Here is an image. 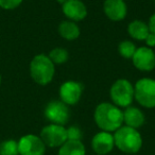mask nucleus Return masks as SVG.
Listing matches in <instances>:
<instances>
[{
	"instance_id": "20",
	"label": "nucleus",
	"mask_w": 155,
	"mask_h": 155,
	"mask_svg": "<svg viewBox=\"0 0 155 155\" xmlns=\"http://www.w3.org/2000/svg\"><path fill=\"white\" fill-rule=\"evenodd\" d=\"M136 49H137V48H136L135 44H134L133 41H129V39H125V41H121L118 46L119 54H120L122 58H127V60H129V58L132 60Z\"/></svg>"
},
{
	"instance_id": "7",
	"label": "nucleus",
	"mask_w": 155,
	"mask_h": 155,
	"mask_svg": "<svg viewBox=\"0 0 155 155\" xmlns=\"http://www.w3.org/2000/svg\"><path fill=\"white\" fill-rule=\"evenodd\" d=\"M44 115L50 123L65 127L70 118V110L69 106L61 100H52L46 105Z\"/></svg>"
},
{
	"instance_id": "15",
	"label": "nucleus",
	"mask_w": 155,
	"mask_h": 155,
	"mask_svg": "<svg viewBox=\"0 0 155 155\" xmlns=\"http://www.w3.org/2000/svg\"><path fill=\"white\" fill-rule=\"evenodd\" d=\"M127 33L135 41H144L146 37L150 33V29H149V26L147 22L139 19H136L129 24V26H127Z\"/></svg>"
},
{
	"instance_id": "12",
	"label": "nucleus",
	"mask_w": 155,
	"mask_h": 155,
	"mask_svg": "<svg viewBox=\"0 0 155 155\" xmlns=\"http://www.w3.org/2000/svg\"><path fill=\"white\" fill-rule=\"evenodd\" d=\"M64 15L71 21H81L87 16V8L81 0H67L62 5Z\"/></svg>"
},
{
	"instance_id": "6",
	"label": "nucleus",
	"mask_w": 155,
	"mask_h": 155,
	"mask_svg": "<svg viewBox=\"0 0 155 155\" xmlns=\"http://www.w3.org/2000/svg\"><path fill=\"white\" fill-rule=\"evenodd\" d=\"M39 137L48 148H60L62 144L67 141V130L64 125L50 124L41 129Z\"/></svg>"
},
{
	"instance_id": "8",
	"label": "nucleus",
	"mask_w": 155,
	"mask_h": 155,
	"mask_svg": "<svg viewBox=\"0 0 155 155\" xmlns=\"http://www.w3.org/2000/svg\"><path fill=\"white\" fill-rule=\"evenodd\" d=\"M19 155H45L46 146L41 138L34 134H27L18 140Z\"/></svg>"
},
{
	"instance_id": "27",
	"label": "nucleus",
	"mask_w": 155,
	"mask_h": 155,
	"mask_svg": "<svg viewBox=\"0 0 155 155\" xmlns=\"http://www.w3.org/2000/svg\"><path fill=\"white\" fill-rule=\"evenodd\" d=\"M154 3H155V0H154Z\"/></svg>"
},
{
	"instance_id": "17",
	"label": "nucleus",
	"mask_w": 155,
	"mask_h": 155,
	"mask_svg": "<svg viewBox=\"0 0 155 155\" xmlns=\"http://www.w3.org/2000/svg\"><path fill=\"white\" fill-rule=\"evenodd\" d=\"M58 155H86V149L81 140H67L58 148Z\"/></svg>"
},
{
	"instance_id": "5",
	"label": "nucleus",
	"mask_w": 155,
	"mask_h": 155,
	"mask_svg": "<svg viewBox=\"0 0 155 155\" xmlns=\"http://www.w3.org/2000/svg\"><path fill=\"white\" fill-rule=\"evenodd\" d=\"M134 99L146 108L155 107V80L142 78L134 85Z\"/></svg>"
},
{
	"instance_id": "3",
	"label": "nucleus",
	"mask_w": 155,
	"mask_h": 155,
	"mask_svg": "<svg viewBox=\"0 0 155 155\" xmlns=\"http://www.w3.org/2000/svg\"><path fill=\"white\" fill-rule=\"evenodd\" d=\"M30 75L36 84L45 86L52 82L55 73V67L49 56L37 54L30 63Z\"/></svg>"
},
{
	"instance_id": "11",
	"label": "nucleus",
	"mask_w": 155,
	"mask_h": 155,
	"mask_svg": "<svg viewBox=\"0 0 155 155\" xmlns=\"http://www.w3.org/2000/svg\"><path fill=\"white\" fill-rule=\"evenodd\" d=\"M115 148L114 135L110 132L100 131L91 139V149L97 155H107Z\"/></svg>"
},
{
	"instance_id": "25",
	"label": "nucleus",
	"mask_w": 155,
	"mask_h": 155,
	"mask_svg": "<svg viewBox=\"0 0 155 155\" xmlns=\"http://www.w3.org/2000/svg\"><path fill=\"white\" fill-rule=\"evenodd\" d=\"M56 1H58V2L60 3V5H64L65 2H66L67 0H56Z\"/></svg>"
},
{
	"instance_id": "28",
	"label": "nucleus",
	"mask_w": 155,
	"mask_h": 155,
	"mask_svg": "<svg viewBox=\"0 0 155 155\" xmlns=\"http://www.w3.org/2000/svg\"><path fill=\"white\" fill-rule=\"evenodd\" d=\"M96 155H97V154H96Z\"/></svg>"
},
{
	"instance_id": "26",
	"label": "nucleus",
	"mask_w": 155,
	"mask_h": 155,
	"mask_svg": "<svg viewBox=\"0 0 155 155\" xmlns=\"http://www.w3.org/2000/svg\"><path fill=\"white\" fill-rule=\"evenodd\" d=\"M0 84H1V74H0Z\"/></svg>"
},
{
	"instance_id": "24",
	"label": "nucleus",
	"mask_w": 155,
	"mask_h": 155,
	"mask_svg": "<svg viewBox=\"0 0 155 155\" xmlns=\"http://www.w3.org/2000/svg\"><path fill=\"white\" fill-rule=\"evenodd\" d=\"M148 26H149V29H150V32L155 34V13L150 17Z\"/></svg>"
},
{
	"instance_id": "1",
	"label": "nucleus",
	"mask_w": 155,
	"mask_h": 155,
	"mask_svg": "<svg viewBox=\"0 0 155 155\" xmlns=\"http://www.w3.org/2000/svg\"><path fill=\"white\" fill-rule=\"evenodd\" d=\"M94 120L101 131L114 133L123 124V112L120 107L110 102H102L97 105L94 113Z\"/></svg>"
},
{
	"instance_id": "16",
	"label": "nucleus",
	"mask_w": 155,
	"mask_h": 155,
	"mask_svg": "<svg viewBox=\"0 0 155 155\" xmlns=\"http://www.w3.org/2000/svg\"><path fill=\"white\" fill-rule=\"evenodd\" d=\"M58 34L66 41H75L80 36L81 30L77 22L71 20H64L58 25Z\"/></svg>"
},
{
	"instance_id": "13",
	"label": "nucleus",
	"mask_w": 155,
	"mask_h": 155,
	"mask_svg": "<svg viewBox=\"0 0 155 155\" xmlns=\"http://www.w3.org/2000/svg\"><path fill=\"white\" fill-rule=\"evenodd\" d=\"M103 11L106 17L113 21H121L127 17V7L124 0H105Z\"/></svg>"
},
{
	"instance_id": "10",
	"label": "nucleus",
	"mask_w": 155,
	"mask_h": 155,
	"mask_svg": "<svg viewBox=\"0 0 155 155\" xmlns=\"http://www.w3.org/2000/svg\"><path fill=\"white\" fill-rule=\"evenodd\" d=\"M132 61L136 69L143 72H149L155 68V52L152 48L147 46L139 47L136 49Z\"/></svg>"
},
{
	"instance_id": "14",
	"label": "nucleus",
	"mask_w": 155,
	"mask_h": 155,
	"mask_svg": "<svg viewBox=\"0 0 155 155\" xmlns=\"http://www.w3.org/2000/svg\"><path fill=\"white\" fill-rule=\"evenodd\" d=\"M146 122L143 112L135 106H129L123 110V123L124 125L133 129H140Z\"/></svg>"
},
{
	"instance_id": "22",
	"label": "nucleus",
	"mask_w": 155,
	"mask_h": 155,
	"mask_svg": "<svg viewBox=\"0 0 155 155\" xmlns=\"http://www.w3.org/2000/svg\"><path fill=\"white\" fill-rule=\"evenodd\" d=\"M22 3V0H0V8L3 10H15Z\"/></svg>"
},
{
	"instance_id": "2",
	"label": "nucleus",
	"mask_w": 155,
	"mask_h": 155,
	"mask_svg": "<svg viewBox=\"0 0 155 155\" xmlns=\"http://www.w3.org/2000/svg\"><path fill=\"white\" fill-rule=\"evenodd\" d=\"M115 147L125 154H136L142 147V137L139 131L122 125L114 132Z\"/></svg>"
},
{
	"instance_id": "19",
	"label": "nucleus",
	"mask_w": 155,
	"mask_h": 155,
	"mask_svg": "<svg viewBox=\"0 0 155 155\" xmlns=\"http://www.w3.org/2000/svg\"><path fill=\"white\" fill-rule=\"evenodd\" d=\"M0 155H19L18 142L14 139H7L0 142Z\"/></svg>"
},
{
	"instance_id": "21",
	"label": "nucleus",
	"mask_w": 155,
	"mask_h": 155,
	"mask_svg": "<svg viewBox=\"0 0 155 155\" xmlns=\"http://www.w3.org/2000/svg\"><path fill=\"white\" fill-rule=\"evenodd\" d=\"M67 130V139L68 140H81L83 138V132L78 125H71Z\"/></svg>"
},
{
	"instance_id": "18",
	"label": "nucleus",
	"mask_w": 155,
	"mask_h": 155,
	"mask_svg": "<svg viewBox=\"0 0 155 155\" xmlns=\"http://www.w3.org/2000/svg\"><path fill=\"white\" fill-rule=\"evenodd\" d=\"M49 58L52 61L54 65H61V64H64L68 61L69 58V53L65 48L62 47H58V48H54L50 51V53L48 54Z\"/></svg>"
},
{
	"instance_id": "23",
	"label": "nucleus",
	"mask_w": 155,
	"mask_h": 155,
	"mask_svg": "<svg viewBox=\"0 0 155 155\" xmlns=\"http://www.w3.org/2000/svg\"><path fill=\"white\" fill-rule=\"evenodd\" d=\"M144 43H146L147 47H149V48L155 47V34H153V33H151V32L149 33L148 36L144 39Z\"/></svg>"
},
{
	"instance_id": "4",
	"label": "nucleus",
	"mask_w": 155,
	"mask_h": 155,
	"mask_svg": "<svg viewBox=\"0 0 155 155\" xmlns=\"http://www.w3.org/2000/svg\"><path fill=\"white\" fill-rule=\"evenodd\" d=\"M110 97L112 103L118 107H129L134 100L133 84L127 79H118L110 86Z\"/></svg>"
},
{
	"instance_id": "9",
	"label": "nucleus",
	"mask_w": 155,
	"mask_h": 155,
	"mask_svg": "<svg viewBox=\"0 0 155 155\" xmlns=\"http://www.w3.org/2000/svg\"><path fill=\"white\" fill-rule=\"evenodd\" d=\"M83 94V85L77 81H66L60 86V100L67 105H75Z\"/></svg>"
}]
</instances>
